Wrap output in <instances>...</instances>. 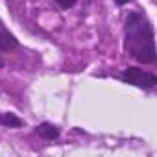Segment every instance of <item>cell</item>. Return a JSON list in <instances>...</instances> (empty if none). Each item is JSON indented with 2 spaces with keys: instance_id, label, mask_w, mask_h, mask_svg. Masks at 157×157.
Listing matches in <instances>:
<instances>
[{
  "instance_id": "obj_1",
  "label": "cell",
  "mask_w": 157,
  "mask_h": 157,
  "mask_svg": "<svg viewBox=\"0 0 157 157\" xmlns=\"http://www.w3.org/2000/svg\"><path fill=\"white\" fill-rule=\"evenodd\" d=\"M124 46L129 57L137 59L139 63L151 65L157 61L153 26L139 11H131L126 19V44Z\"/></svg>"
},
{
  "instance_id": "obj_7",
  "label": "cell",
  "mask_w": 157,
  "mask_h": 157,
  "mask_svg": "<svg viewBox=\"0 0 157 157\" xmlns=\"http://www.w3.org/2000/svg\"><path fill=\"white\" fill-rule=\"evenodd\" d=\"M128 2H131V0H115L117 6H124V4H128Z\"/></svg>"
},
{
  "instance_id": "obj_6",
  "label": "cell",
  "mask_w": 157,
  "mask_h": 157,
  "mask_svg": "<svg viewBox=\"0 0 157 157\" xmlns=\"http://www.w3.org/2000/svg\"><path fill=\"white\" fill-rule=\"evenodd\" d=\"M54 2L59 6V8H63V10H68V8H72L78 0H54Z\"/></svg>"
},
{
  "instance_id": "obj_5",
  "label": "cell",
  "mask_w": 157,
  "mask_h": 157,
  "mask_svg": "<svg viewBox=\"0 0 157 157\" xmlns=\"http://www.w3.org/2000/svg\"><path fill=\"white\" fill-rule=\"evenodd\" d=\"M24 124L22 118H19L13 113H0V126L4 128H21Z\"/></svg>"
},
{
  "instance_id": "obj_8",
  "label": "cell",
  "mask_w": 157,
  "mask_h": 157,
  "mask_svg": "<svg viewBox=\"0 0 157 157\" xmlns=\"http://www.w3.org/2000/svg\"><path fill=\"white\" fill-rule=\"evenodd\" d=\"M2 65H4V63H2V59H0V67H2Z\"/></svg>"
},
{
  "instance_id": "obj_3",
  "label": "cell",
  "mask_w": 157,
  "mask_h": 157,
  "mask_svg": "<svg viewBox=\"0 0 157 157\" xmlns=\"http://www.w3.org/2000/svg\"><path fill=\"white\" fill-rule=\"evenodd\" d=\"M19 46V41L15 39V35L6 28V24L0 21V52H10L13 48Z\"/></svg>"
},
{
  "instance_id": "obj_2",
  "label": "cell",
  "mask_w": 157,
  "mask_h": 157,
  "mask_svg": "<svg viewBox=\"0 0 157 157\" xmlns=\"http://www.w3.org/2000/svg\"><path fill=\"white\" fill-rule=\"evenodd\" d=\"M120 80L124 83H129V85H135V87H140V89H153L157 85V76L151 74V72H146L139 67L124 68L122 74H120Z\"/></svg>"
},
{
  "instance_id": "obj_4",
  "label": "cell",
  "mask_w": 157,
  "mask_h": 157,
  "mask_svg": "<svg viewBox=\"0 0 157 157\" xmlns=\"http://www.w3.org/2000/svg\"><path fill=\"white\" fill-rule=\"evenodd\" d=\"M35 133L41 137V139H44V140H54V139H57L59 137V128L57 126H54V124H50V122H43V124H39L37 128H35Z\"/></svg>"
}]
</instances>
